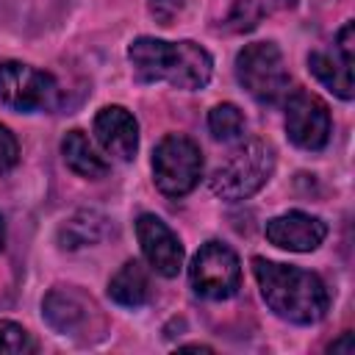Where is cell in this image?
I'll list each match as a JSON object with an SVG mask.
<instances>
[{
	"label": "cell",
	"mask_w": 355,
	"mask_h": 355,
	"mask_svg": "<svg viewBox=\"0 0 355 355\" xmlns=\"http://www.w3.org/2000/svg\"><path fill=\"white\" fill-rule=\"evenodd\" d=\"M252 275L269 311L291 324H316L330 308V291L316 272L302 266L252 258Z\"/></svg>",
	"instance_id": "cell-1"
},
{
	"label": "cell",
	"mask_w": 355,
	"mask_h": 355,
	"mask_svg": "<svg viewBox=\"0 0 355 355\" xmlns=\"http://www.w3.org/2000/svg\"><path fill=\"white\" fill-rule=\"evenodd\" d=\"M128 61L141 83H169L172 89H205L214 75V58L197 42H164L139 36L128 44Z\"/></svg>",
	"instance_id": "cell-2"
},
{
	"label": "cell",
	"mask_w": 355,
	"mask_h": 355,
	"mask_svg": "<svg viewBox=\"0 0 355 355\" xmlns=\"http://www.w3.org/2000/svg\"><path fill=\"white\" fill-rule=\"evenodd\" d=\"M275 172V150L263 139H250L241 147H236L225 164L214 169L208 178V186L216 197L227 202H239L252 197L258 189L266 186V180Z\"/></svg>",
	"instance_id": "cell-3"
},
{
	"label": "cell",
	"mask_w": 355,
	"mask_h": 355,
	"mask_svg": "<svg viewBox=\"0 0 355 355\" xmlns=\"http://www.w3.org/2000/svg\"><path fill=\"white\" fill-rule=\"evenodd\" d=\"M236 80L255 103L263 105H277L280 100H286L291 86L288 67L275 42L244 44L236 55Z\"/></svg>",
	"instance_id": "cell-4"
},
{
	"label": "cell",
	"mask_w": 355,
	"mask_h": 355,
	"mask_svg": "<svg viewBox=\"0 0 355 355\" xmlns=\"http://www.w3.org/2000/svg\"><path fill=\"white\" fill-rule=\"evenodd\" d=\"M202 178L200 144L183 133L164 136L153 150V180L166 197H186Z\"/></svg>",
	"instance_id": "cell-5"
},
{
	"label": "cell",
	"mask_w": 355,
	"mask_h": 355,
	"mask_svg": "<svg viewBox=\"0 0 355 355\" xmlns=\"http://www.w3.org/2000/svg\"><path fill=\"white\" fill-rule=\"evenodd\" d=\"M189 283L202 300H230L241 288V261L227 244L205 241L189 263Z\"/></svg>",
	"instance_id": "cell-6"
},
{
	"label": "cell",
	"mask_w": 355,
	"mask_h": 355,
	"mask_svg": "<svg viewBox=\"0 0 355 355\" xmlns=\"http://www.w3.org/2000/svg\"><path fill=\"white\" fill-rule=\"evenodd\" d=\"M58 83L50 72L22 61H0V103L11 111L33 114L58 105Z\"/></svg>",
	"instance_id": "cell-7"
},
{
	"label": "cell",
	"mask_w": 355,
	"mask_h": 355,
	"mask_svg": "<svg viewBox=\"0 0 355 355\" xmlns=\"http://www.w3.org/2000/svg\"><path fill=\"white\" fill-rule=\"evenodd\" d=\"M286 133L291 144L308 153H319L333 133L330 108L313 92H294L286 97Z\"/></svg>",
	"instance_id": "cell-8"
},
{
	"label": "cell",
	"mask_w": 355,
	"mask_h": 355,
	"mask_svg": "<svg viewBox=\"0 0 355 355\" xmlns=\"http://www.w3.org/2000/svg\"><path fill=\"white\" fill-rule=\"evenodd\" d=\"M352 64H355V25H352V19H347L341 25V31L336 33L333 53L330 50H313L308 55V69L313 72V78L344 103H349L355 97Z\"/></svg>",
	"instance_id": "cell-9"
},
{
	"label": "cell",
	"mask_w": 355,
	"mask_h": 355,
	"mask_svg": "<svg viewBox=\"0 0 355 355\" xmlns=\"http://www.w3.org/2000/svg\"><path fill=\"white\" fill-rule=\"evenodd\" d=\"M136 239L144 261L164 277H178L183 269V244L178 233L155 214H141L136 219Z\"/></svg>",
	"instance_id": "cell-10"
},
{
	"label": "cell",
	"mask_w": 355,
	"mask_h": 355,
	"mask_svg": "<svg viewBox=\"0 0 355 355\" xmlns=\"http://www.w3.org/2000/svg\"><path fill=\"white\" fill-rule=\"evenodd\" d=\"M266 241L288 252H313L327 239V225L305 211H286L272 216L263 227Z\"/></svg>",
	"instance_id": "cell-11"
},
{
	"label": "cell",
	"mask_w": 355,
	"mask_h": 355,
	"mask_svg": "<svg viewBox=\"0 0 355 355\" xmlns=\"http://www.w3.org/2000/svg\"><path fill=\"white\" fill-rule=\"evenodd\" d=\"M94 302L92 297L80 294L72 286H55L47 291V297L42 300V316L47 319V324L61 333V336H78L80 330L89 327L92 316H94Z\"/></svg>",
	"instance_id": "cell-12"
},
{
	"label": "cell",
	"mask_w": 355,
	"mask_h": 355,
	"mask_svg": "<svg viewBox=\"0 0 355 355\" xmlns=\"http://www.w3.org/2000/svg\"><path fill=\"white\" fill-rule=\"evenodd\" d=\"M94 136L100 147L116 161H133L139 150V122L122 105H105L94 116Z\"/></svg>",
	"instance_id": "cell-13"
},
{
	"label": "cell",
	"mask_w": 355,
	"mask_h": 355,
	"mask_svg": "<svg viewBox=\"0 0 355 355\" xmlns=\"http://www.w3.org/2000/svg\"><path fill=\"white\" fill-rule=\"evenodd\" d=\"M61 155H64V164L86 180H100L108 175V161L94 150L92 139L78 128L61 139Z\"/></svg>",
	"instance_id": "cell-14"
},
{
	"label": "cell",
	"mask_w": 355,
	"mask_h": 355,
	"mask_svg": "<svg viewBox=\"0 0 355 355\" xmlns=\"http://www.w3.org/2000/svg\"><path fill=\"white\" fill-rule=\"evenodd\" d=\"M108 297L122 308H141L150 300V275L139 261H125L108 280Z\"/></svg>",
	"instance_id": "cell-15"
},
{
	"label": "cell",
	"mask_w": 355,
	"mask_h": 355,
	"mask_svg": "<svg viewBox=\"0 0 355 355\" xmlns=\"http://www.w3.org/2000/svg\"><path fill=\"white\" fill-rule=\"evenodd\" d=\"M105 236H108V219L97 211H78L58 227V244L64 250L92 247Z\"/></svg>",
	"instance_id": "cell-16"
},
{
	"label": "cell",
	"mask_w": 355,
	"mask_h": 355,
	"mask_svg": "<svg viewBox=\"0 0 355 355\" xmlns=\"http://www.w3.org/2000/svg\"><path fill=\"white\" fill-rule=\"evenodd\" d=\"M244 114L233 103H219L208 111V130L216 141H233L244 133Z\"/></svg>",
	"instance_id": "cell-17"
},
{
	"label": "cell",
	"mask_w": 355,
	"mask_h": 355,
	"mask_svg": "<svg viewBox=\"0 0 355 355\" xmlns=\"http://www.w3.org/2000/svg\"><path fill=\"white\" fill-rule=\"evenodd\" d=\"M36 338L17 322L0 319V355H31L36 352Z\"/></svg>",
	"instance_id": "cell-18"
},
{
	"label": "cell",
	"mask_w": 355,
	"mask_h": 355,
	"mask_svg": "<svg viewBox=\"0 0 355 355\" xmlns=\"http://www.w3.org/2000/svg\"><path fill=\"white\" fill-rule=\"evenodd\" d=\"M261 17H263V8H261L258 0H236L230 14H227V19H225V25H227V31L244 33V31H252L261 22Z\"/></svg>",
	"instance_id": "cell-19"
},
{
	"label": "cell",
	"mask_w": 355,
	"mask_h": 355,
	"mask_svg": "<svg viewBox=\"0 0 355 355\" xmlns=\"http://www.w3.org/2000/svg\"><path fill=\"white\" fill-rule=\"evenodd\" d=\"M17 161H19V144H17V136H14L6 125H0V175L11 172V169L17 166Z\"/></svg>",
	"instance_id": "cell-20"
},
{
	"label": "cell",
	"mask_w": 355,
	"mask_h": 355,
	"mask_svg": "<svg viewBox=\"0 0 355 355\" xmlns=\"http://www.w3.org/2000/svg\"><path fill=\"white\" fill-rule=\"evenodd\" d=\"M186 8V0H150V14L158 25H172Z\"/></svg>",
	"instance_id": "cell-21"
},
{
	"label": "cell",
	"mask_w": 355,
	"mask_h": 355,
	"mask_svg": "<svg viewBox=\"0 0 355 355\" xmlns=\"http://www.w3.org/2000/svg\"><path fill=\"white\" fill-rule=\"evenodd\" d=\"M330 352H336V355H338V352H341V355H352V352H355V338H352V333H349V330L341 333V338L330 344Z\"/></svg>",
	"instance_id": "cell-22"
},
{
	"label": "cell",
	"mask_w": 355,
	"mask_h": 355,
	"mask_svg": "<svg viewBox=\"0 0 355 355\" xmlns=\"http://www.w3.org/2000/svg\"><path fill=\"white\" fill-rule=\"evenodd\" d=\"M6 247V219H3V214H0V250Z\"/></svg>",
	"instance_id": "cell-23"
},
{
	"label": "cell",
	"mask_w": 355,
	"mask_h": 355,
	"mask_svg": "<svg viewBox=\"0 0 355 355\" xmlns=\"http://www.w3.org/2000/svg\"><path fill=\"white\" fill-rule=\"evenodd\" d=\"M180 349H202V352H211V347H205V344H183Z\"/></svg>",
	"instance_id": "cell-24"
}]
</instances>
